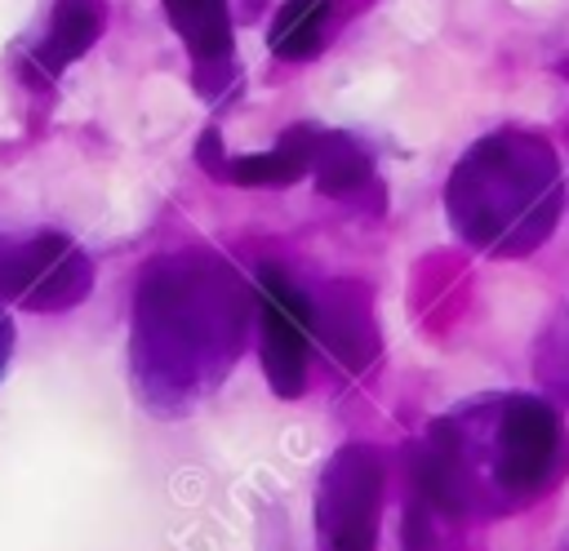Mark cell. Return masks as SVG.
<instances>
[{
  "label": "cell",
  "instance_id": "obj_9",
  "mask_svg": "<svg viewBox=\"0 0 569 551\" xmlns=\"http://www.w3.org/2000/svg\"><path fill=\"white\" fill-rule=\"evenodd\" d=\"M413 480H418V493L436 511H449V515L462 511V449H458V435L445 422H436L427 431V440L418 444Z\"/></svg>",
  "mask_w": 569,
  "mask_h": 551
},
{
  "label": "cell",
  "instance_id": "obj_11",
  "mask_svg": "<svg viewBox=\"0 0 569 551\" xmlns=\"http://www.w3.org/2000/svg\"><path fill=\"white\" fill-rule=\"evenodd\" d=\"M311 129H289L271 151L227 160V178L240 187H289L311 169Z\"/></svg>",
  "mask_w": 569,
  "mask_h": 551
},
{
  "label": "cell",
  "instance_id": "obj_5",
  "mask_svg": "<svg viewBox=\"0 0 569 551\" xmlns=\"http://www.w3.org/2000/svg\"><path fill=\"white\" fill-rule=\"evenodd\" d=\"M258 320H262V373L276 395L293 400L307 387V333L311 302L293 289L280 267L258 271Z\"/></svg>",
  "mask_w": 569,
  "mask_h": 551
},
{
  "label": "cell",
  "instance_id": "obj_10",
  "mask_svg": "<svg viewBox=\"0 0 569 551\" xmlns=\"http://www.w3.org/2000/svg\"><path fill=\"white\" fill-rule=\"evenodd\" d=\"M169 27L182 36L200 67H222L231 58V9L227 0H160Z\"/></svg>",
  "mask_w": 569,
  "mask_h": 551
},
{
  "label": "cell",
  "instance_id": "obj_14",
  "mask_svg": "<svg viewBox=\"0 0 569 551\" xmlns=\"http://www.w3.org/2000/svg\"><path fill=\"white\" fill-rule=\"evenodd\" d=\"M196 160H200L213 178H227V156H222V138H218V129H204V133H200Z\"/></svg>",
  "mask_w": 569,
  "mask_h": 551
},
{
  "label": "cell",
  "instance_id": "obj_13",
  "mask_svg": "<svg viewBox=\"0 0 569 551\" xmlns=\"http://www.w3.org/2000/svg\"><path fill=\"white\" fill-rule=\"evenodd\" d=\"M325 27H329V0H284L271 18V53L284 62H302L325 44Z\"/></svg>",
  "mask_w": 569,
  "mask_h": 551
},
{
  "label": "cell",
  "instance_id": "obj_12",
  "mask_svg": "<svg viewBox=\"0 0 569 551\" xmlns=\"http://www.w3.org/2000/svg\"><path fill=\"white\" fill-rule=\"evenodd\" d=\"M307 173L316 178V187L325 196H356L373 178V164L356 147V138H347V133H316L311 138V169Z\"/></svg>",
  "mask_w": 569,
  "mask_h": 551
},
{
  "label": "cell",
  "instance_id": "obj_6",
  "mask_svg": "<svg viewBox=\"0 0 569 551\" xmlns=\"http://www.w3.org/2000/svg\"><path fill=\"white\" fill-rule=\"evenodd\" d=\"M560 458V418L533 395H516L498 422V484L516 498L538 493Z\"/></svg>",
  "mask_w": 569,
  "mask_h": 551
},
{
  "label": "cell",
  "instance_id": "obj_4",
  "mask_svg": "<svg viewBox=\"0 0 569 551\" xmlns=\"http://www.w3.org/2000/svg\"><path fill=\"white\" fill-rule=\"evenodd\" d=\"M93 289V262L58 231L0 240V298L27 311H67Z\"/></svg>",
  "mask_w": 569,
  "mask_h": 551
},
{
  "label": "cell",
  "instance_id": "obj_15",
  "mask_svg": "<svg viewBox=\"0 0 569 551\" xmlns=\"http://www.w3.org/2000/svg\"><path fill=\"white\" fill-rule=\"evenodd\" d=\"M9 355H13V320L0 311V378L9 369Z\"/></svg>",
  "mask_w": 569,
  "mask_h": 551
},
{
  "label": "cell",
  "instance_id": "obj_7",
  "mask_svg": "<svg viewBox=\"0 0 569 551\" xmlns=\"http://www.w3.org/2000/svg\"><path fill=\"white\" fill-rule=\"evenodd\" d=\"M311 329L320 333V342L347 369H365L373 360V351H378V329H373V311H369L365 284H351V280L329 284L311 302Z\"/></svg>",
  "mask_w": 569,
  "mask_h": 551
},
{
  "label": "cell",
  "instance_id": "obj_3",
  "mask_svg": "<svg viewBox=\"0 0 569 551\" xmlns=\"http://www.w3.org/2000/svg\"><path fill=\"white\" fill-rule=\"evenodd\" d=\"M387 467L369 444H347L329 458L316 489V529L325 551H373Z\"/></svg>",
  "mask_w": 569,
  "mask_h": 551
},
{
  "label": "cell",
  "instance_id": "obj_1",
  "mask_svg": "<svg viewBox=\"0 0 569 551\" xmlns=\"http://www.w3.org/2000/svg\"><path fill=\"white\" fill-rule=\"evenodd\" d=\"M236 320V284L209 258H156L133 298V378L147 400L187 395L209 369L222 320Z\"/></svg>",
  "mask_w": 569,
  "mask_h": 551
},
{
  "label": "cell",
  "instance_id": "obj_8",
  "mask_svg": "<svg viewBox=\"0 0 569 551\" xmlns=\"http://www.w3.org/2000/svg\"><path fill=\"white\" fill-rule=\"evenodd\" d=\"M107 9L102 0H58L44 40L31 49V67H40L44 80H53L62 67H71L80 53L93 49V40L102 36Z\"/></svg>",
  "mask_w": 569,
  "mask_h": 551
},
{
  "label": "cell",
  "instance_id": "obj_2",
  "mask_svg": "<svg viewBox=\"0 0 569 551\" xmlns=\"http://www.w3.org/2000/svg\"><path fill=\"white\" fill-rule=\"evenodd\" d=\"M445 200L458 236L471 244L529 253L560 218V169L538 133L498 129L458 160Z\"/></svg>",
  "mask_w": 569,
  "mask_h": 551
}]
</instances>
